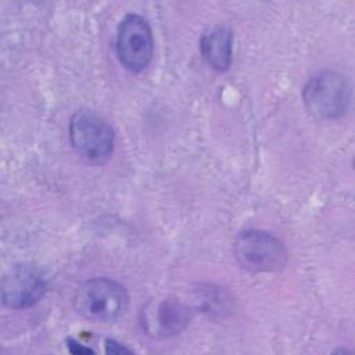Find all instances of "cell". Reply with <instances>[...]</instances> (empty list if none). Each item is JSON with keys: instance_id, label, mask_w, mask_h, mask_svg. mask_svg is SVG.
Returning <instances> with one entry per match:
<instances>
[{"instance_id": "30bf717a", "label": "cell", "mask_w": 355, "mask_h": 355, "mask_svg": "<svg viewBox=\"0 0 355 355\" xmlns=\"http://www.w3.org/2000/svg\"><path fill=\"white\" fill-rule=\"evenodd\" d=\"M105 352L107 354H123V352H132L129 348L123 347L122 344L116 343L115 340H105Z\"/></svg>"}, {"instance_id": "6da1fadb", "label": "cell", "mask_w": 355, "mask_h": 355, "mask_svg": "<svg viewBox=\"0 0 355 355\" xmlns=\"http://www.w3.org/2000/svg\"><path fill=\"white\" fill-rule=\"evenodd\" d=\"M129 297L122 284L107 277L85 282L75 293L73 306L79 315L93 322H110L125 313Z\"/></svg>"}, {"instance_id": "277c9868", "label": "cell", "mask_w": 355, "mask_h": 355, "mask_svg": "<svg viewBox=\"0 0 355 355\" xmlns=\"http://www.w3.org/2000/svg\"><path fill=\"white\" fill-rule=\"evenodd\" d=\"M69 140L75 151L89 161H103L114 147L112 128L92 111H78L69 121Z\"/></svg>"}, {"instance_id": "7a4b0ae2", "label": "cell", "mask_w": 355, "mask_h": 355, "mask_svg": "<svg viewBox=\"0 0 355 355\" xmlns=\"http://www.w3.org/2000/svg\"><path fill=\"white\" fill-rule=\"evenodd\" d=\"M302 98L308 112L318 119L341 116L349 104V86L343 75L320 71L306 82Z\"/></svg>"}, {"instance_id": "ba28073f", "label": "cell", "mask_w": 355, "mask_h": 355, "mask_svg": "<svg viewBox=\"0 0 355 355\" xmlns=\"http://www.w3.org/2000/svg\"><path fill=\"white\" fill-rule=\"evenodd\" d=\"M232 44L233 33L226 26H215L207 31L200 40V49L205 61L218 72H223L230 67Z\"/></svg>"}, {"instance_id": "5b68a950", "label": "cell", "mask_w": 355, "mask_h": 355, "mask_svg": "<svg viewBox=\"0 0 355 355\" xmlns=\"http://www.w3.org/2000/svg\"><path fill=\"white\" fill-rule=\"evenodd\" d=\"M153 50L154 40L148 22L137 14H128L121 21L116 35L121 64L130 72H140L150 64Z\"/></svg>"}, {"instance_id": "8992f818", "label": "cell", "mask_w": 355, "mask_h": 355, "mask_svg": "<svg viewBox=\"0 0 355 355\" xmlns=\"http://www.w3.org/2000/svg\"><path fill=\"white\" fill-rule=\"evenodd\" d=\"M46 287V279L36 265L17 263L3 276L1 300L8 308L25 309L40 301Z\"/></svg>"}, {"instance_id": "52a82bcc", "label": "cell", "mask_w": 355, "mask_h": 355, "mask_svg": "<svg viewBox=\"0 0 355 355\" xmlns=\"http://www.w3.org/2000/svg\"><path fill=\"white\" fill-rule=\"evenodd\" d=\"M190 309L175 298L153 302L143 309L141 324L151 337L165 338L180 333L190 322Z\"/></svg>"}, {"instance_id": "9c48e42d", "label": "cell", "mask_w": 355, "mask_h": 355, "mask_svg": "<svg viewBox=\"0 0 355 355\" xmlns=\"http://www.w3.org/2000/svg\"><path fill=\"white\" fill-rule=\"evenodd\" d=\"M67 345H68V349H69L71 354H93L94 352L93 349H90L89 347L82 345L80 343H78L73 338H68Z\"/></svg>"}, {"instance_id": "3957f363", "label": "cell", "mask_w": 355, "mask_h": 355, "mask_svg": "<svg viewBox=\"0 0 355 355\" xmlns=\"http://www.w3.org/2000/svg\"><path fill=\"white\" fill-rule=\"evenodd\" d=\"M237 262L250 272H277L287 262L284 244L270 233L243 232L233 245Z\"/></svg>"}]
</instances>
